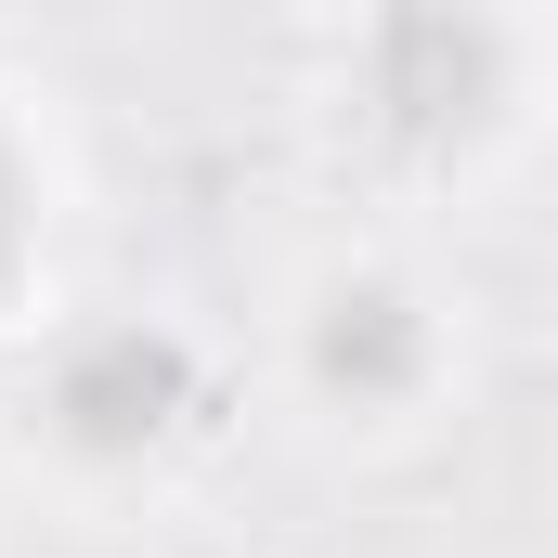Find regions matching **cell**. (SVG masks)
<instances>
[{
  "label": "cell",
  "mask_w": 558,
  "mask_h": 558,
  "mask_svg": "<svg viewBox=\"0 0 558 558\" xmlns=\"http://www.w3.org/2000/svg\"><path fill=\"white\" fill-rule=\"evenodd\" d=\"M182 403H195V364L169 325H78L52 364V428L78 454H143V441H169Z\"/></svg>",
  "instance_id": "1"
},
{
  "label": "cell",
  "mask_w": 558,
  "mask_h": 558,
  "mask_svg": "<svg viewBox=\"0 0 558 558\" xmlns=\"http://www.w3.org/2000/svg\"><path fill=\"white\" fill-rule=\"evenodd\" d=\"M377 118L403 143H468L494 118V78H507V39L468 26V13H390L377 26Z\"/></svg>",
  "instance_id": "2"
},
{
  "label": "cell",
  "mask_w": 558,
  "mask_h": 558,
  "mask_svg": "<svg viewBox=\"0 0 558 558\" xmlns=\"http://www.w3.org/2000/svg\"><path fill=\"white\" fill-rule=\"evenodd\" d=\"M312 377H325V403H351V416H377V403H403L428 377V312L403 286H325V312H312Z\"/></svg>",
  "instance_id": "3"
},
{
  "label": "cell",
  "mask_w": 558,
  "mask_h": 558,
  "mask_svg": "<svg viewBox=\"0 0 558 558\" xmlns=\"http://www.w3.org/2000/svg\"><path fill=\"white\" fill-rule=\"evenodd\" d=\"M26 274V169H13V143H0V299Z\"/></svg>",
  "instance_id": "4"
}]
</instances>
